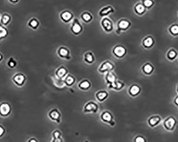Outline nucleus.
Returning a JSON list of instances; mask_svg holds the SVG:
<instances>
[{
  "label": "nucleus",
  "instance_id": "obj_35",
  "mask_svg": "<svg viewBox=\"0 0 178 142\" xmlns=\"http://www.w3.org/2000/svg\"><path fill=\"white\" fill-rule=\"evenodd\" d=\"M171 31L173 34H177V33H178V26H173L171 28Z\"/></svg>",
  "mask_w": 178,
  "mask_h": 142
},
{
  "label": "nucleus",
  "instance_id": "obj_25",
  "mask_svg": "<svg viewBox=\"0 0 178 142\" xmlns=\"http://www.w3.org/2000/svg\"><path fill=\"white\" fill-rule=\"evenodd\" d=\"M84 60L87 63H92L94 61V56L91 52H88L84 54Z\"/></svg>",
  "mask_w": 178,
  "mask_h": 142
},
{
  "label": "nucleus",
  "instance_id": "obj_11",
  "mask_svg": "<svg viewBox=\"0 0 178 142\" xmlns=\"http://www.w3.org/2000/svg\"><path fill=\"white\" fill-rule=\"evenodd\" d=\"M126 49L123 46H116L113 49V53L114 54L118 57H122L124 55Z\"/></svg>",
  "mask_w": 178,
  "mask_h": 142
},
{
  "label": "nucleus",
  "instance_id": "obj_34",
  "mask_svg": "<svg viewBox=\"0 0 178 142\" xmlns=\"http://www.w3.org/2000/svg\"><path fill=\"white\" fill-rule=\"evenodd\" d=\"M152 67H151L150 65L149 64H147L144 67V70L145 71V72H147V73H149L152 70Z\"/></svg>",
  "mask_w": 178,
  "mask_h": 142
},
{
  "label": "nucleus",
  "instance_id": "obj_17",
  "mask_svg": "<svg viewBox=\"0 0 178 142\" xmlns=\"http://www.w3.org/2000/svg\"><path fill=\"white\" fill-rule=\"evenodd\" d=\"M130 23L128 21L122 19L118 22V27L120 30H125L128 28Z\"/></svg>",
  "mask_w": 178,
  "mask_h": 142
},
{
  "label": "nucleus",
  "instance_id": "obj_33",
  "mask_svg": "<svg viewBox=\"0 0 178 142\" xmlns=\"http://www.w3.org/2000/svg\"><path fill=\"white\" fill-rule=\"evenodd\" d=\"M153 44V39L151 38H148L146 39H145L144 41V44L146 46H150Z\"/></svg>",
  "mask_w": 178,
  "mask_h": 142
},
{
  "label": "nucleus",
  "instance_id": "obj_30",
  "mask_svg": "<svg viewBox=\"0 0 178 142\" xmlns=\"http://www.w3.org/2000/svg\"><path fill=\"white\" fill-rule=\"evenodd\" d=\"M146 139L143 136L138 135V136H135V139H134V142H146Z\"/></svg>",
  "mask_w": 178,
  "mask_h": 142
},
{
  "label": "nucleus",
  "instance_id": "obj_12",
  "mask_svg": "<svg viewBox=\"0 0 178 142\" xmlns=\"http://www.w3.org/2000/svg\"><path fill=\"white\" fill-rule=\"evenodd\" d=\"M160 121H161V119L159 117L153 116V117L148 119V123L151 127H155L156 126H158V125L159 124Z\"/></svg>",
  "mask_w": 178,
  "mask_h": 142
},
{
  "label": "nucleus",
  "instance_id": "obj_32",
  "mask_svg": "<svg viewBox=\"0 0 178 142\" xmlns=\"http://www.w3.org/2000/svg\"><path fill=\"white\" fill-rule=\"evenodd\" d=\"M6 130L4 126L0 124V138H2L4 136V135L6 134Z\"/></svg>",
  "mask_w": 178,
  "mask_h": 142
},
{
  "label": "nucleus",
  "instance_id": "obj_42",
  "mask_svg": "<svg viewBox=\"0 0 178 142\" xmlns=\"http://www.w3.org/2000/svg\"><path fill=\"white\" fill-rule=\"evenodd\" d=\"M84 142H89L88 140H85V141H84Z\"/></svg>",
  "mask_w": 178,
  "mask_h": 142
},
{
  "label": "nucleus",
  "instance_id": "obj_3",
  "mask_svg": "<svg viewBox=\"0 0 178 142\" xmlns=\"http://www.w3.org/2000/svg\"><path fill=\"white\" fill-rule=\"evenodd\" d=\"M12 107L10 103L6 102H2L0 103V116L7 117L12 112Z\"/></svg>",
  "mask_w": 178,
  "mask_h": 142
},
{
  "label": "nucleus",
  "instance_id": "obj_16",
  "mask_svg": "<svg viewBox=\"0 0 178 142\" xmlns=\"http://www.w3.org/2000/svg\"><path fill=\"white\" fill-rule=\"evenodd\" d=\"M72 14L68 11H65L62 12L60 15L61 18L62 19V20L65 21V22H67L70 20L72 18Z\"/></svg>",
  "mask_w": 178,
  "mask_h": 142
},
{
  "label": "nucleus",
  "instance_id": "obj_5",
  "mask_svg": "<svg viewBox=\"0 0 178 142\" xmlns=\"http://www.w3.org/2000/svg\"><path fill=\"white\" fill-rule=\"evenodd\" d=\"M48 116L53 122H56L57 124H60L61 122V113L60 111L57 109L51 110L48 113Z\"/></svg>",
  "mask_w": 178,
  "mask_h": 142
},
{
  "label": "nucleus",
  "instance_id": "obj_23",
  "mask_svg": "<svg viewBox=\"0 0 178 142\" xmlns=\"http://www.w3.org/2000/svg\"><path fill=\"white\" fill-rule=\"evenodd\" d=\"M6 64H7V66H8V67L11 69H13L17 67L18 62L15 58L10 57L7 61Z\"/></svg>",
  "mask_w": 178,
  "mask_h": 142
},
{
  "label": "nucleus",
  "instance_id": "obj_37",
  "mask_svg": "<svg viewBox=\"0 0 178 142\" xmlns=\"http://www.w3.org/2000/svg\"><path fill=\"white\" fill-rule=\"evenodd\" d=\"M27 142H39V140L35 137H31Z\"/></svg>",
  "mask_w": 178,
  "mask_h": 142
},
{
  "label": "nucleus",
  "instance_id": "obj_2",
  "mask_svg": "<svg viewBox=\"0 0 178 142\" xmlns=\"http://www.w3.org/2000/svg\"><path fill=\"white\" fill-rule=\"evenodd\" d=\"M100 119L104 122L108 124L110 126L113 127L115 125L114 117L109 111H103L100 115Z\"/></svg>",
  "mask_w": 178,
  "mask_h": 142
},
{
  "label": "nucleus",
  "instance_id": "obj_15",
  "mask_svg": "<svg viewBox=\"0 0 178 142\" xmlns=\"http://www.w3.org/2000/svg\"><path fill=\"white\" fill-rule=\"evenodd\" d=\"M72 33H74L75 34H77L81 32L82 31V26L81 25L78 21H75L73 23L72 27Z\"/></svg>",
  "mask_w": 178,
  "mask_h": 142
},
{
  "label": "nucleus",
  "instance_id": "obj_31",
  "mask_svg": "<svg viewBox=\"0 0 178 142\" xmlns=\"http://www.w3.org/2000/svg\"><path fill=\"white\" fill-rule=\"evenodd\" d=\"M135 10L137 11V13H141L145 10V8L142 4H138L135 7Z\"/></svg>",
  "mask_w": 178,
  "mask_h": 142
},
{
  "label": "nucleus",
  "instance_id": "obj_22",
  "mask_svg": "<svg viewBox=\"0 0 178 142\" xmlns=\"http://www.w3.org/2000/svg\"><path fill=\"white\" fill-rule=\"evenodd\" d=\"M113 11V9L112 8V6H108L106 7H104V8L102 9V10L100 11V15L102 16H104L107 15L110 13H112Z\"/></svg>",
  "mask_w": 178,
  "mask_h": 142
},
{
  "label": "nucleus",
  "instance_id": "obj_24",
  "mask_svg": "<svg viewBox=\"0 0 178 142\" xmlns=\"http://www.w3.org/2000/svg\"><path fill=\"white\" fill-rule=\"evenodd\" d=\"M67 74V70L64 67H61L59 68L56 72L57 76L59 78H63Z\"/></svg>",
  "mask_w": 178,
  "mask_h": 142
},
{
  "label": "nucleus",
  "instance_id": "obj_28",
  "mask_svg": "<svg viewBox=\"0 0 178 142\" xmlns=\"http://www.w3.org/2000/svg\"><path fill=\"white\" fill-rule=\"evenodd\" d=\"M75 79L74 77L71 76V75H69L66 77L65 78V82L67 84L69 85H71L74 82Z\"/></svg>",
  "mask_w": 178,
  "mask_h": 142
},
{
  "label": "nucleus",
  "instance_id": "obj_21",
  "mask_svg": "<svg viewBox=\"0 0 178 142\" xmlns=\"http://www.w3.org/2000/svg\"><path fill=\"white\" fill-rule=\"evenodd\" d=\"M109 85L110 88L115 89L116 90H119L120 89H122L123 87L124 86V84L122 82H121V81H117V80L113 82Z\"/></svg>",
  "mask_w": 178,
  "mask_h": 142
},
{
  "label": "nucleus",
  "instance_id": "obj_20",
  "mask_svg": "<svg viewBox=\"0 0 178 142\" xmlns=\"http://www.w3.org/2000/svg\"><path fill=\"white\" fill-rule=\"evenodd\" d=\"M59 55L62 58H67L69 56V49L65 47H60L58 49Z\"/></svg>",
  "mask_w": 178,
  "mask_h": 142
},
{
  "label": "nucleus",
  "instance_id": "obj_38",
  "mask_svg": "<svg viewBox=\"0 0 178 142\" xmlns=\"http://www.w3.org/2000/svg\"><path fill=\"white\" fill-rule=\"evenodd\" d=\"M169 56H170V58H174V56H176V53L174 51H171L169 54Z\"/></svg>",
  "mask_w": 178,
  "mask_h": 142
},
{
  "label": "nucleus",
  "instance_id": "obj_18",
  "mask_svg": "<svg viewBox=\"0 0 178 142\" xmlns=\"http://www.w3.org/2000/svg\"><path fill=\"white\" fill-rule=\"evenodd\" d=\"M106 80L109 85L111 84L113 82L116 81V76L113 72H109L107 73L106 76Z\"/></svg>",
  "mask_w": 178,
  "mask_h": 142
},
{
  "label": "nucleus",
  "instance_id": "obj_40",
  "mask_svg": "<svg viewBox=\"0 0 178 142\" xmlns=\"http://www.w3.org/2000/svg\"><path fill=\"white\" fill-rule=\"evenodd\" d=\"M9 2H11V3H17V2H18L19 1H10Z\"/></svg>",
  "mask_w": 178,
  "mask_h": 142
},
{
  "label": "nucleus",
  "instance_id": "obj_36",
  "mask_svg": "<svg viewBox=\"0 0 178 142\" xmlns=\"http://www.w3.org/2000/svg\"><path fill=\"white\" fill-rule=\"evenodd\" d=\"M144 3H145V5H146L147 6H150L152 4V1H150V0H146L144 2Z\"/></svg>",
  "mask_w": 178,
  "mask_h": 142
},
{
  "label": "nucleus",
  "instance_id": "obj_29",
  "mask_svg": "<svg viewBox=\"0 0 178 142\" xmlns=\"http://www.w3.org/2000/svg\"><path fill=\"white\" fill-rule=\"evenodd\" d=\"M140 89L138 86H137L136 85H133L131 87L130 89V92L131 94L136 95L138 93H139Z\"/></svg>",
  "mask_w": 178,
  "mask_h": 142
},
{
  "label": "nucleus",
  "instance_id": "obj_1",
  "mask_svg": "<svg viewBox=\"0 0 178 142\" xmlns=\"http://www.w3.org/2000/svg\"><path fill=\"white\" fill-rule=\"evenodd\" d=\"M12 80L17 86L22 87L26 82V76L23 72H18L13 75Z\"/></svg>",
  "mask_w": 178,
  "mask_h": 142
},
{
  "label": "nucleus",
  "instance_id": "obj_8",
  "mask_svg": "<svg viewBox=\"0 0 178 142\" xmlns=\"http://www.w3.org/2000/svg\"><path fill=\"white\" fill-rule=\"evenodd\" d=\"M102 25L106 31H112L113 28V25L112 21L107 17H104V18L102 19Z\"/></svg>",
  "mask_w": 178,
  "mask_h": 142
},
{
  "label": "nucleus",
  "instance_id": "obj_10",
  "mask_svg": "<svg viewBox=\"0 0 178 142\" xmlns=\"http://www.w3.org/2000/svg\"><path fill=\"white\" fill-rule=\"evenodd\" d=\"M11 20H12V18L10 15L8 13H4L1 15L0 24H1L4 26H6L10 23Z\"/></svg>",
  "mask_w": 178,
  "mask_h": 142
},
{
  "label": "nucleus",
  "instance_id": "obj_27",
  "mask_svg": "<svg viewBox=\"0 0 178 142\" xmlns=\"http://www.w3.org/2000/svg\"><path fill=\"white\" fill-rule=\"evenodd\" d=\"M81 16H82V18L83 19V20L85 21L86 22L90 21L92 19V16L89 13H83Z\"/></svg>",
  "mask_w": 178,
  "mask_h": 142
},
{
  "label": "nucleus",
  "instance_id": "obj_9",
  "mask_svg": "<svg viewBox=\"0 0 178 142\" xmlns=\"http://www.w3.org/2000/svg\"><path fill=\"white\" fill-rule=\"evenodd\" d=\"M52 140L51 142H64L62 137V133L60 130L55 129L51 134Z\"/></svg>",
  "mask_w": 178,
  "mask_h": 142
},
{
  "label": "nucleus",
  "instance_id": "obj_43",
  "mask_svg": "<svg viewBox=\"0 0 178 142\" xmlns=\"http://www.w3.org/2000/svg\"><path fill=\"white\" fill-rule=\"evenodd\" d=\"M1 15L0 14V20H1Z\"/></svg>",
  "mask_w": 178,
  "mask_h": 142
},
{
  "label": "nucleus",
  "instance_id": "obj_6",
  "mask_svg": "<svg viewBox=\"0 0 178 142\" xmlns=\"http://www.w3.org/2000/svg\"><path fill=\"white\" fill-rule=\"evenodd\" d=\"M176 125V120L173 118L170 117L165 120L164 122V127L169 132H172L175 129Z\"/></svg>",
  "mask_w": 178,
  "mask_h": 142
},
{
  "label": "nucleus",
  "instance_id": "obj_26",
  "mask_svg": "<svg viewBox=\"0 0 178 142\" xmlns=\"http://www.w3.org/2000/svg\"><path fill=\"white\" fill-rule=\"evenodd\" d=\"M79 85L80 88L83 89H87L90 87V83L88 80H84L80 82Z\"/></svg>",
  "mask_w": 178,
  "mask_h": 142
},
{
  "label": "nucleus",
  "instance_id": "obj_19",
  "mask_svg": "<svg viewBox=\"0 0 178 142\" xmlns=\"http://www.w3.org/2000/svg\"><path fill=\"white\" fill-rule=\"evenodd\" d=\"M108 93L105 91H100L96 94V97L99 101H104L107 98Z\"/></svg>",
  "mask_w": 178,
  "mask_h": 142
},
{
  "label": "nucleus",
  "instance_id": "obj_14",
  "mask_svg": "<svg viewBox=\"0 0 178 142\" xmlns=\"http://www.w3.org/2000/svg\"><path fill=\"white\" fill-rule=\"evenodd\" d=\"M8 35V29L6 26L0 24V41L6 38Z\"/></svg>",
  "mask_w": 178,
  "mask_h": 142
},
{
  "label": "nucleus",
  "instance_id": "obj_39",
  "mask_svg": "<svg viewBox=\"0 0 178 142\" xmlns=\"http://www.w3.org/2000/svg\"><path fill=\"white\" fill-rule=\"evenodd\" d=\"M3 58H4V56H3V55L2 54V53L1 52H0V62L2 61L3 59Z\"/></svg>",
  "mask_w": 178,
  "mask_h": 142
},
{
  "label": "nucleus",
  "instance_id": "obj_13",
  "mask_svg": "<svg viewBox=\"0 0 178 142\" xmlns=\"http://www.w3.org/2000/svg\"><path fill=\"white\" fill-rule=\"evenodd\" d=\"M28 26L33 29H36L39 26V21L35 17H32L28 21Z\"/></svg>",
  "mask_w": 178,
  "mask_h": 142
},
{
  "label": "nucleus",
  "instance_id": "obj_7",
  "mask_svg": "<svg viewBox=\"0 0 178 142\" xmlns=\"http://www.w3.org/2000/svg\"><path fill=\"white\" fill-rule=\"evenodd\" d=\"M114 68V65L112 62H110L109 61H106L103 62L100 66L99 71L102 73L104 72H110L111 70H113Z\"/></svg>",
  "mask_w": 178,
  "mask_h": 142
},
{
  "label": "nucleus",
  "instance_id": "obj_41",
  "mask_svg": "<svg viewBox=\"0 0 178 142\" xmlns=\"http://www.w3.org/2000/svg\"><path fill=\"white\" fill-rule=\"evenodd\" d=\"M176 104H178V97L177 99H176Z\"/></svg>",
  "mask_w": 178,
  "mask_h": 142
},
{
  "label": "nucleus",
  "instance_id": "obj_4",
  "mask_svg": "<svg viewBox=\"0 0 178 142\" xmlns=\"http://www.w3.org/2000/svg\"><path fill=\"white\" fill-rule=\"evenodd\" d=\"M99 110V106L95 102L90 101L85 104L84 107V113H95Z\"/></svg>",
  "mask_w": 178,
  "mask_h": 142
}]
</instances>
